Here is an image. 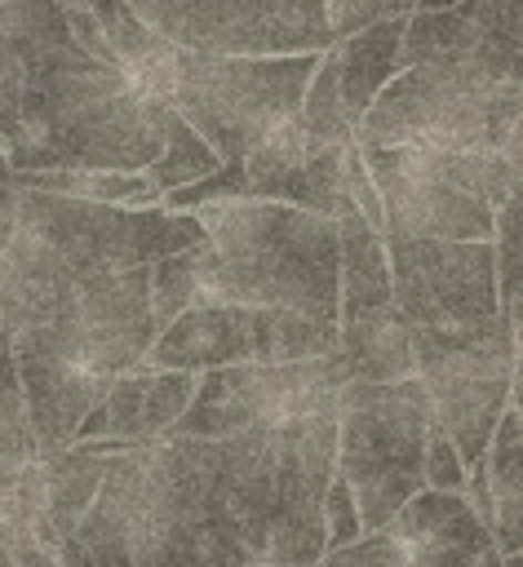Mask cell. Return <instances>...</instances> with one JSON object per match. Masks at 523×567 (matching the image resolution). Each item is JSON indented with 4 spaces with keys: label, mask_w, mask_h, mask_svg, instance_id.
<instances>
[{
    "label": "cell",
    "mask_w": 523,
    "mask_h": 567,
    "mask_svg": "<svg viewBox=\"0 0 523 567\" xmlns=\"http://www.w3.org/2000/svg\"><path fill=\"white\" fill-rule=\"evenodd\" d=\"M173 102L142 93L124 66L80 40L31 53L0 49V146L13 173L146 168Z\"/></svg>",
    "instance_id": "cell-1"
},
{
    "label": "cell",
    "mask_w": 523,
    "mask_h": 567,
    "mask_svg": "<svg viewBox=\"0 0 523 567\" xmlns=\"http://www.w3.org/2000/svg\"><path fill=\"white\" fill-rule=\"evenodd\" d=\"M204 452L257 567L324 558V496L337 474V394L284 425L204 439Z\"/></svg>",
    "instance_id": "cell-2"
},
{
    "label": "cell",
    "mask_w": 523,
    "mask_h": 567,
    "mask_svg": "<svg viewBox=\"0 0 523 567\" xmlns=\"http://www.w3.org/2000/svg\"><path fill=\"white\" fill-rule=\"evenodd\" d=\"M195 213L208 230L199 244L195 301L284 306L337 323V217L248 195L204 204Z\"/></svg>",
    "instance_id": "cell-3"
},
{
    "label": "cell",
    "mask_w": 523,
    "mask_h": 567,
    "mask_svg": "<svg viewBox=\"0 0 523 567\" xmlns=\"http://www.w3.org/2000/svg\"><path fill=\"white\" fill-rule=\"evenodd\" d=\"M359 146L510 151L523 159V84L470 53H434L394 71L355 128Z\"/></svg>",
    "instance_id": "cell-4"
},
{
    "label": "cell",
    "mask_w": 523,
    "mask_h": 567,
    "mask_svg": "<svg viewBox=\"0 0 523 567\" xmlns=\"http://www.w3.org/2000/svg\"><path fill=\"white\" fill-rule=\"evenodd\" d=\"M381 190L386 235L492 239L496 208L523 177L510 151H439V146H359Z\"/></svg>",
    "instance_id": "cell-5"
},
{
    "label": "cell",
    "mask_w": 523,
    "mask_h": 567,
    "mask_svg": "<svg viewBox=\"0 0 523 567\" xmlns=\"http://www.w3.org/2000/svg\"><path fill=\"white\" fill-rule=\"evenodd\" d=\"M137 567H257L244 527L208 465L204 439L146 443L133 505Z\"/></svg>",
    "instance_id": "cell-6"
},
{
    "label": "cell",
    "mask_w": 523,
    "mask_h": 567,
    "mask_svg": "<svg viewBox=\"0 0 523 567\" xmlns=\"http://www.w3.org/2000/svg\"><path fill=\"white\" fill-rule=\"evenodd\" d=\"M430 394L421 377L346 381L337 390V474L350 483L363 532L386 527L425 487Z\"/></svg>",
    "instance_id": "cell-7"
},
{
    "label": "cell",
    "mask_w": 523,
    "mask_h": 567,
    "mask_svg": "<svg viewBox=\"0 0 523 567\" xmlns=\"http://www.w3.org/2000/svg\"><path fill=\"white\" fill-rule=\"evenodd\" d=\"M324 53V49H319ZM319 53H173L168 102L226 159H244L279 120L297 115Z\"/></svg>",
    "instance_id": "cell-8"
},
{
    "label": "cell",
    "mask_w": 523,
    "mask_h": 567,
    "mask_svg": "<svg viewBox=\"0 0 523 567\" xmlns=\"http://www.w3.org/2000/svg\"><path fill=\"white\" fill-rule=\"evenodd\" d=\"M160 337L151 315V266L84 270L71 279L58 310L13 337V354H40L93 368L102 377H124L146 368Z\"/></svg>",
    "instance_id": "cell-9"
},
{
    "label": "cell",
    "mask_w": 523,
    "mask_h": 567,
    "mask_svg": "<svg viewBox=\"0 0 523 567\" xmlns=\"http://www.w3.org/2000/svg\"><path fill=\"white\" fill-rule=\"evenodd\" d=\"M18 226L44 239L75 275L151 266L168 252L195 248L208 235L199 213H173L164 204L129 208L31 186H18Z\"/></svg>",
    "instance_id": "cell-10"
},
{
    "label": "cell",
    "mask_w": 523,
    "mask_h": 567,
    "mask_svg": "<svg viewBox=\"0 0 523 567\" xmlns=\"http://www.w3.org/2000/svg\"><path fill=\"white\" fill-rule=\"evenodd\" d=\"M417 377L425 381L434 421L452 434L474 470L492 443L501 412L510 408L519 346L505 315L479 328H412Z\"/></svg>",
    "instance_id": "cell-11"
},
{
    "label": "cell",
    "mask_w": 523,
    "mask_h": 567,
    "mask_svg": "<svg viewBox=\"0 0 523 567\" xmlns=\"http://www.w3.org/2000/svg\"><path fill=\"white\" fill-rule=\"evenodd\" d=\"M350 381L337 346L328 354L310 359H284V363H222L204 368L195 377L191 408L177 416L168 434L186 439H226L248 430L284 425L324 399H332ZM164 434V439H168Z\"/></svg>",
    "instance_id": "cell-12"
},
{
    "label": "cell",
    "mask_w": 523,
    "mask_h": 567,
    "mask_svg": "<svg viewBox=\"0 0 523 567\" xmlns=\"http://www.w3.org/2000/svg\"><path fill=\"white\" fill-rule=\"evenodd\" d=\"M337 346V323L310 319L284 306L244 301H195L173 323L160 328L146 368H222V363H284L328 354Z\"/></svg>",
    "instance_id": "cell-13"
},
{
    "label": "cell",
    "mask_w": 523,
    "mask_h": 567,
    "mask_svg": "<svg viewBox=\"0 0 523 567\" xmlns=\"http://www.w3.org/2000/svg\"><path fill=\"white\" fill-rule=\"evenodd\" d=\"M146 27L204 53H319L332 22L328 0H129Z\"/></svg>",
    "instance_id": "cell-14"
},
{
    "label": "cell",
    "mask_w": 523,
    "mask_h": 567,
    "mask_svg": "<svg viewBox=\"0 0 523 567\" xmlns=\"http://www.w3.org/2000/svg\"><path fill=\"white\" fill-rule=\"evenodd\" d=\"M394 306L412 328H479L501 315L496 244L386 235Z\"/></svg>",
    "instance_id": "cell-15"
},
{
    "label": "cell",
    "mask_w": 523,
    "mask_h": 567,
    "mask_svg": "<svg viewBox=\"0 0 523 567\" xmlns=\"http://www.w3.org/2000/svg\"><path fill=\"white\" fill-rule=\"evenodd\" d=\"M452 49L470 53L492 75L523 84V0H457L443 9L408 13L399 49L403 66Z\"/></svg>",
    "instance_id": "cell-16"
},
{
    "label": "cell",
    "mask_w": 523,
    "mask_h": 567,
    "mask_svg": "<svg viewBox=\"0 0 523 567\" xmlns=\"http://www.w3.org/2000/svg\"><path fill=\"white\" fill-rule=\"evenodd\" d=\"M390 527L421 567H505L492 527L474 514L465 492L421 487L417 496L403 501Z\"/></svg>",
    "instance_id": "cell-17"
},
{
    "label": "cell",
    "mask_w": 523,
    "mask_h": 567,
    "mask_svg": "<svg viewBox=\"0 0 523 567\" xmlns=\"http://www.w3.org/2000/svg\"><path fill=\"white\" fill-rule=\"evenodd\" d=\"M142 452L146 447H124L106 461V474H102L93 505L80 514V523L58 545L62 567H137L133 505H137Z\"/></svg>",
    "instance_id": "cell-18"
},
{
    "label": "cell",
    "mask_w": 523,
    "mask_h": 567,
    "mask_svg": "<svg viewBox=\"0 0 523 567\" xmlns=\"http://www.w3.org/2000/svg\"><path fill=\"white\" fill-rule=\"evenodd\" d=\"M18 377H22L27 416H31V434H35L40 456L66 447L75 439L80 421L89 416V408L115 381V377H102L93 368L62 363V359H40V354H18Z\"/></svg>",
    "instance_id": "cell-19"
},
{
    "label": "cell",
    "mask_w": 523,
    "mask_h": 567,
    "mask_svg": "<svg viewBox=\"0 0 523 567\" xmlns=\"http://www.w3.org/2000/svg\"><path fill=\"white\" fill-rule=\"evenodd\" d=\"M106 452H98L93 443H66L58 452L35 456L40 465V518L31 527V536L58 554V545L66 540V532L80 523V514L93 505L102 474H106Z\"/></svg>",
    "instance_id": "cell-20"
},
{
    "label": "cell",
    "mask_w": 523,
    "mask_h": 567,
    "mask_svg": "<svg viewBox=\"0 0 523 567\" xmlns=\"http://www.w3.org/2000/svg\"><path fill=\"white\" fill-rule=\"evenodd\" d=\"M403 27H408V13L399 18H381V22H368L341 40H332V58H337V89H341V106L346 115L363 120V111L372 106V97L381 93V84L403 71L399 62V49H403Z\"/></svg>",
    "instance_id": "cell-21"
},
{
    "label": "cell",
    "mask_w": 523,
    "mask_h": 567,
    "mask_svg": "<svg viewBox=\"0 0 523 567\" xmlns=\"http://www.w3.org/2000/svg\"><path fill=\"white\" fill-rule=\"evenodd\" d=\"M337 239H341V270H337V323L359 319L368 310H381L394 301V279H390V248L386 230H377L363 213L337 217Z\"/></svg>",
    "instance_id": "cell-22"
},
{
    "label": "cell",
    "mask_w": 523,
    "mask_h": 567,
    "mask_svg": "<svg viewBox=\"0 0 523 567\" xmlns=\"http://www.w3.org/2000/svg\"><path fill=\"white\" fill-rule=\"evenodd\" d=\"M337 354L355 381H399L417 377V346L412 323L390 301L381 310H368L359 319L337 323Z\"/></svg>",
    "instance_id": "cell-23"
},
{
    "label": "cell",
    "mask_w": 523,
    "mask_h": 567,
    "mask_svg": "<svg viewBox=\"0 0 523 567\" xmlns=\"http://www.w3.org/2000/svg\"><path fill=\"white\" fill-rule=\"evenodd\" d=\"M213 168H222V155H217V151L204 142V133L173 106L168 120H164V146H160V155L146 164L151 182H155L160 190H173V186H186V182L208 177ZM160 199H164V195H160Z\"/></svg>",
    "instance_id": "cell-24"
},
{
    "label": "cell",
    "mask_w": 523,
    "mask_h": 567,
    "mask_svg": "<svg viewBox=\"0 0 523 567\" xmlns=\"http://www.w3.org/2000/svg\"><path fill=\"white\" fill-rule=\"evenodd\" d=\"M297 120H301V128L310 133V142H319V146H328V142H350V137H355V120H350L346 106H341L332 49L319 53V62H315V71H310V84H306V97H301V106H297Z\"/></svg>",
    "instance_id": "cell-25"
},
{
    "label": "cell",
    "mask_w": 523,
    "mask_h": 567,
    "mask_svg": "<svg viewBox=\"0 0 523 567\" xmlns=\"http://www.w3.org/2000/svg\"><path fill=\"white\" fill-rule=\"evenodd\" d=\"M204 244V239H199ZM199 244L168 252L160 261H151V315L155 323H173L186 306H195L199 297Z\"/></svg>",
    "instance_id": "cell-26"
},
{
    "label": "cell",
    "mask_w": 523,
    "mask_h": 567,
    "mask_svg": "<svg viewBox=\"0 0 523 567\" xmlns=\"http://www.w3.org/2000/svg\"><path fill=\"white\" fill-rule=\"evenodd\" d=\"M195 377L186 368H146V399H142V443H160L177 416L191 408Z\"/></svg>",
    "instance_id": "cell-27"
},
{
    "label": "cell",
    "mask_w": 523,
    "mask_h": 567,
    "mask_svg": "<svg viewBox=\"0 0 523 567\" xmlns=\"http://www.w3.org/2000/svg\"><path fill=\"white\" fill-rule=\"evenodd\" d=\"M0 452L13 465H27V461L40 456L35 434H31V416H27V394H22L13 346H0Z\"/></svg>",
    "instance_id": "cell-28"
},
{
    "label": "cell",
    "mask_w": 523,
    "mask_h": 567,
    "mask_svg": "<svg viewBox=\"0 0 523 567\" xmlns=\"http://www.w3.org/2000/svg\"><path fill=\"white\" fill-rule=\"evenodd\" d=\"M319 567H421L412 558V549L399 540V532L386 523V527H372V532H359L350 545H337L319 558Z\"/></svg>",
    "instance_id": "cell-29"
},
{
    "label": "cell",
    "mask_w": 523,
    "mask_h": 567,
    "mask_svg": "<svg viewBox=\"0 0 523 567\" xmlns=\"http://www.w3.org/2000/svg\"><path fill=\"white\" fill-rule=\"evenodd\" d=\"M465 483H470V465H465L461 447L452 443V434L439 421H430V430H425V487L465 492Z\"/></svg>",
    "instance_id": "cell-30"
},
{
    "label": "cell",
    "mask_w": 523,
    "mask_h": 567,
    "mask_svg": "<svg viewBox=\"0 0 523 567\" xmlns=\"http://www.w3.org/2000/svg\"><path fill=\"white\" fill-rule=\"evenodd\" d=\"M359 532H363V518H359L355 492H350V483H346L341 474H332L328 496H324V536H328V549L350 545ZM328 549H324V554H328Z\"/></svg>",
    "instance_id": "cell-31"
},
{
    "label": "cell",
    "mask_w": 523,
    "mask_h": 567,
    "mask_svg": "<svg viewBox=\"0 0 523 567\" xmlns=\"http://www.w3.org/2000/svg\"><path fill=\"white\" fill-rule=\"evenodd\" d=\"M496 288H501V315L510 323V337L523 350V252L496 248Z\"/></svg>",
    "instance_id": "cell-32"
},
{
    "label": "cell",
    "mask_w": 523,
    "mask_h": 567,
    "mask_svg": "<svg viewBox=\"0 0 523 567\" xmlns=\"http://www.w3.org/2000/svg\"><path fill=\"white\" fill-rule=\"evenodd\" d=\"M346 190H350V204H355V213H363L377 230H386V208H381V190H377V182H372V173H368V164H363V151H359V142H350L346 146Z\"/></svg>",
    "instance_id": "cell-33"
},
{
    "label": "cell",
    "mask_w": 523,
    "mask_h": 567,
    "mask_svg": "<svg viewBox=\"0 0 523 567\" xmlns=\"http://www.w3.org/2000/svg\"><path fill=\"white\" fill-rule=\"evenodd\" d=\"M0 540L9 545V554H13L18 567H62V558L53 549H44L31 532H0Z\"/></svg>",
    "instance_id": "cell-34"
},
{
    "label": "cell",
    "mask_w": 523,
    "mask_h": 567,
    "mask_svg": "<svg viewBox=\"0 0 523 567\" xmlns=\"http://www.w3.org/2000/svg\"><path fill=\"white\" fill-rule=\"evenodd\" d=\"M18 230V182H13V168L4 159V146H0V244Z\"/></svg>",
    "instance_id": "cell-35"
},
{
    "label": "cell",
    "mask_w": 523,
    "mask_h": 567,
    "mask_svg": "<svg viewBox=\"0 0 523 567\" xmlns=\"http://www.w3.org/2000/svg\"><path fill=\"white\" fill-rule=\"evenodd\" d=\"M510 408L523 416V350H519V359H514V385H510Z\"/></svg>",
    "instance_id": "cell-36"
},
{
    "label": "cell",
    "mask_w": 523,
    "mask_h": 567,
    "mask_svg": "<svg viewBox=\"0 0 523 567\" xmlns=\"http://www.w3.org/2000/svg\"><path fill=\"white\" fill-rule=\"evenodd\" d=\"M13 470H18V465H13V461H9V456H4V452H0V487H4V483H9V478H13Z\"/></svg>",
    "instance_id": "cell-37"
},
{
    "label": "cell",
    "mask_w": 523,
    "mask_h": 567,
    "mask_svg": "<svg viewBox=\"0 0 523 567\" xmlns=\"http://www.w3.org/2000/svg\"><path fill=\"white\" fill-rule=\"evenodd\" d=\"M443 4H457V0H417V9H443Z\"/></svg>",
    "instance_id": "cell-38"
},
{
    "label": "cell",
    "mask_w": 523,
    "mask_h": 567,
    "mask_svg": "<svg viewBox=\"0 0 523 567\" xmlns=\"http://www.w3.org/2000/svg\"><path fill=\"white\" fill-rule=\"evenodd\" d=\"M0 567H18V563H13V554H9V545H4V540H0Z\"/></svg>",
    "instance_id": "cell-39"
},
{
    "label": "cell",
    "mask_w": 523,
    "mask_h": 567,
    "mask_svg": "<svg viewBox=\"0 0 523 567\" xmlns=\"http://www.w3.org/2000/svg\"><path fill=\"white\" fill-rule=\"evenodd\" d=\"M505 567H523V554H505Z\"/></svg>",
    "instance_id": "cell-40"
},
{
    "label": "cell",
    "mask_w": 523,
    "mask_h": 567,
    "mask_svg": "<svg viewBox=\"0 0 523 567\" xmlns=\"http://www.w3.org/2000/svg\"><path fill=\"white\" fill-rule=\"evenodd\" d=\"M284 567H319V563H284Z\"/></svg>",
    "instance_id": "cell-41"
}]
</instances>
